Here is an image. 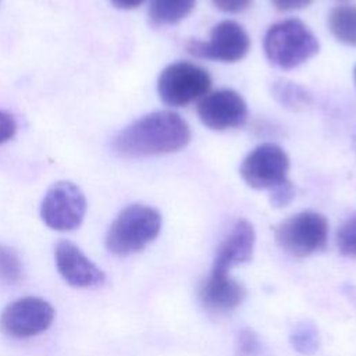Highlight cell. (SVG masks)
<instances>
[{"label": "cell", "mask_w": 356, "mask_h": 356, "mask_svg": "<svg viewBox=\"0 0 356 356\" xmlns=\"http://www.w3.org/2000/svg\"><path fill=\"white\" fill-rule=\"evenodd\" d=\"M236 349L239 356H257L261 349V343L256 332H253L249 328H245L238 332Z\"/></svg>", "instance_id": "ffe728a7"}, {"label": "cell", "mask_w": 356, "mask_h": 356, "mask_svg": "<svg viewBox=\"0 0 356 356\" xmlns=\"http://www.w3.org/2000/svg\"><path fill=\"white\" fill-rule=\"evenodd\" d=\"M86 213V199L79 186L70 181L53 184L40 204L42 221L54 231L76 229Z\"/></svg>", "instance_id": "8992f818"}, {"label": "cell", "mask_w": 356, "mask_h": 356, "mask_svg": "<svg viewBox=\"0 0 356 356\" xmlns=\"http://www.w3.org/2000/svg\"><path fill=\"white\" fill-rule=\"evenodd\" d=\"M250 49V39L245 28L232 21L224 19L211 28L209 40H189L186 51L197 58L221 63H236L242 60Z\"/></svg>", "instance_id": "ba28073f"}, {"label": "cell", "mask_w": 356, "mask_h": 356, "mask_svg": "<svg viewBox=\"0 0 356 356\" xmlns=\"http://www.w3.org/2000/svg\"><path fill=\"white\" fill-rule=\"evenodd\" d=\"M211 3L220 11L236 14L246 10L252 4V0H211Z\"/></svg>", "instance_id": "603a6c76"}, {"label": "cell", "mask_w": 356, "mask_h": 356, "mask_svg": "<svg viewBox=\"0 0 356 356\" xmlns=\"http://www.w3.org/2000/svg\"><path fill=\"white\" fill-rule=\"evenodd\" d=\"M256 234L253 225L245 220H238L227 238L220 243L210 275L229 277V270L234 266L246 263L252 259Z\"/></svg>", "instance_id": "7c38bea8"}, {"label": "cell", "mask_w": 356, "mask_h": 356, "mask_svg": "<svg viewBox=\"0 0 356 356\" xmlns=\"http://www.w3.org/2000/svg\"><path fill=\"white\" fill-rule=\"evenodd\" d=\"M54 263L61 278L74 288H97L106 281L104 271L71 241L57 242Z\"/></svg>", "instance_id": "8fae6325"}, {"label": "cell", "mask_w": 356, "mask_h": 356, "mask_svg": "<svg viewBox=\"0 0 356 356\" xmlns=\"http://www.w3.org/2000/svg\"><path fill=\"white\" fill-rule=\"evenodd\" d=\"M353 147H355V152H356V134L353 136Z\"/></svg>", "instance_id": "484cf974"}, {"label": "cell", "mask_w": 356, "mask_h": 356, "mask_svg": "<svg viewBox=\"0 0 356 356\" xmlns=\"http://www.w3.org/2000/svg\"><path fill=\"white\" fill-rule=\"evenodd\" d=\"M15 132H17V124L14 118L7 113L0 111V145L13 139Z\"/></svg>", "instance_id": "7402d4cb"}, {"label": "cell", "mask_w": 356, "mask_h": 356, "mask_svg": "<svg viewBox=\"0 0 356 356\" xmlns=\"http://www.w3.org/2000/svg\"><path fill=\"white\" fill-rule=\"evenodd\" d=\"M263 49L271 64L292 70L314 57L320 50V43L306 24L298 18H288L267 29Z\"/></svg>", "instance_id": "3957f363"}, {"label": "cell", "mask_w": 356, "mask_h": 356, "mask_svg": "<svg viewBox=\"0 0 356 356\" xmlns=\"http://www.w3.org/2000/svg\"><path fill=\"white\" fill-rule=\"evenodd\" d=\"M274 93H275V97L282 104L293 106V107L306 103L309 97V95L303 88L286 81H281L280 83H277L274 88Z\"/></svg>", "instance_id": "d6986e66"}, {"label": "cell", "mask_w": 356, "mask_h": 356, "mask_svg": "<svg viewBox=\"0 0 356 356\" xmlns=\"http://www.w3.org/2000/svg\"><path fill=\"white\" fill-rule=\"evenodd\" d=\"M160 228L161 216L154 207L139 203L129 204L120 211L108 227L104 243L110 253L128 256L154 241Z\"/></svg>", "instance_id": "7a4b0ae2"}, {"label": "cell", "mask_w": 356, "mask_h": 356, "mask_svg": "<svg viewBox=\"0 0 356 356\" xmlns=\"http://www.w3.org/2000/svg\"><path fill=\"white\" fill-rule=\"evenodd\" d=\"M196 113L202 124L214 131L239 128L248 120L246 102L232 89L204 95L196 106Z\"/></svg>", "instance_id": "30bf717a"}, {"label": "cell", "mask_w": 356, "mask_h": 356, "mask_svg": "<svg viewBox=\"0 0 356 356\" xmlns=\"http://www.w3.org/2000/svg\"><path fill=\"white\" fill-rule=\"evenodd\" d=\"M211 88L209 72L193 63L177 61L168 64L157 81L160 100L170 107H184L202 99Z\"/></svg>", "instance_id": "277c9868"}, {"label": "cell", "mask_w": 356, "mask_h": 356, "mask_svg": "<svg viewBox=\"0 0 356 356\" xmlns=\"http://www.w3.org/2000/svg\"><path fill=\"white\" fill-rule=\"evenodd\" d=\"M291 345L302 355H313L320 343V337L316 325L310 321H302L295 325L291 332Z\"/></svg>", "instance_id": "2e32d148"}, {"label": "cell", "mask_w": 356, "mask_h": 356, "mask_svg": "<svg viewBox=\"0 0 356 356\" xmlns=\"http://www.w3.org/2000/svg\"><path fill=\"white\" fill-rule=\"evenodd\" d=\"M293 197H295V188L289 179L270 191V203L273 207H277V209L288 206L293 200Z\"/></svg>", "instance_id": "44dd1931"}, {"label": "cell", "mask_w": 356, "mask_h": 356, "mask_svg": "<svg viewBox=\"0 0 356 356\" xmlns=\"http://www.w3.org/2000/svg\"><path fill=\"white\" fill-rule=\"evenodd\" d=\"M196 0H150L149 18L154 26L175 25L186 18Z\"/></svg>", "instance_id": "5bb4252c"}, {"label": "cell", "mask_w": 356, "mask_h": 356, "mask_svg": "<svg viewBox=\"0 0 356 356\" xmlns=\"http://www.w3.org/2000/svg\"><path fill=\"white\" fill-rule=\"evenodd\" d=\"M54 307L43 298L24 296L8 303L0 313V331L11 338H31L46 331L53 320Z\"/></svg>", "instance_id": "52a82bcc"}, {"label": "cell", "mask_w": 356, "mask_h": 356, "mask_svg": "<svg viewBox=\"0 0 356 356\" xmlns=\"http://www.w3.org/2000/svg\"><path fill=\"white\" fill-rule=\"evenodd\" d=\"M191 140L186 121L174 111H153L134 121L113 139L114 152L125 159L174 153Z\"/></svg>", "instance_id": "6da1fadb"}, {"label": "cell", "mask_w": 356, "mask_h": 356, "mask_svg": "<svg viewBox=\"0 0 356 356\" xmlns=\"http://www.w3.org/2000/svg\"><path fill=\"white\" fill-rule=\"evenodd\" d=\"M328 29L338 42L356 46V6L339 4L331 8Z\"/></svg>", "instance_id": "9a60e30c"}, {"label": "cell", "mask_w": 356, "mask_h": 356, "mask_svg": "<svg viewBox=\"0 0 356 356\" xmlns=\"http://www.w3.org/2000/svg\"><path fill=\"white\" fill-rule=\"evenodd\" d=\"M338 250L348 257H356V214L346 220L337 232Z\"/></svg>", "instance_id": "ac0fdd59"}, {"label": "cell", "mask_w": 356, "mask_h": 356, "mask_svg": "<svg viewBox=\"0 0 356 356\" xmlns=\"http://www.w3.org/2000/svg\"><path fill=\"white\" fill-rule=\"evenodd\" d=\"M289 159L277 143H261L243 159L239 174L248 186L253 189H274L288 181Z\"/></svg>", "instance_id": "9c48e42d"}, {"label": "cell", "mask_w": 356, "mask_h": 356, "mask_svg": "<svg viewBox=\"0 0 356 356\" xmlns=\"http://www.w3.org/2000/svg\"><path fill=\"white\" fill-rule=\"evenodd\" d=\"M355 82H356V67H355Z\"/></svg>", "instance_id": "4316f807"}, {"label": "cell", "mask_w": 356, "mask_h": 356, "mask_svg": "<svg viewBox=\"0 0 356 356\" xmlns=\"http://www.w3.org/2000/svg\"><path fill=\"white\" fill-rule=\"evenodd\" d=\"M242 284L231 277L209 275L199 291L202 305L211 312H229L241 305L245 298Z\"/></svg>", "instance_id": "4fadbf2b"}, {"label": "cell", "mask_w": 356, "mask_h": 356, "mask_svg": "<svg viewBox=\"0 0 356 356\" xmlns=\"http://www.w3.org/2000/svg\"><path fill=\"white\" fill-rule=\"evenodd\" d=\"M24 278V264L14 249L0 243V281L18 284Z\"/></svg>", "instance_id": "e0dca14e"}, {"label": "cell", "mask_w": 356, "mask_h": 356, "mask_svg": "<svg viewBox=\"0 0 356 356\" xmlns=\"http://www.w3.org/2000/svg\"><path fill=\"white\" fill-rule=\"evenodd\" d=\"M328 221L317 211H300L281 221L275 228V241L286 253L305 257L325 248Z\"/></svg>", "instance_id": "5b68a950"}, {"label": "cell", "mask_w": 356, "mask_h": 356, "mask_svg": "<svg viewBox=\"0 0 356 356\" xmlns=\"http://www.w3.org/2000/svg\"><path fill=\"white\" fill-rule=\"evenodd\" d=\"M110 1L113 3L114 7L121 10H132L139 7L143 3V0H110Z\"/></svg>", "instance_id": "d4e9b609"}, {"label": "cell", "mask_w": 356, "mask_h": 356, "mask_svg": "<svg viewBox=\"0 0 356 356\" xmlns=\"http://www.w3.org/2000/svg\"><path fill=\"white\" fill-rule=\"evenodd\" d=\"M313 0H271L273 6L280 11H293L307 7Z\"/></svg>", "instance_id": "cb8c5ba5"}]
</instances>
